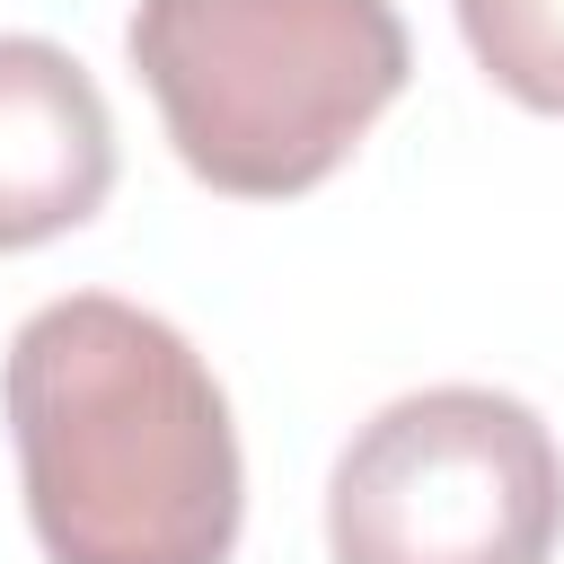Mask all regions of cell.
Masks as SVG:
<instances>
[{
	"instance_id": "4",
	"label": "cell",
	"mask_w": 564,
	"mask_h": 564,
	"mask_svg": "<svg viewBox=\"0 0 564 564\" xmlns=\"http://www.w3.org/2000/svg\"><path fill=\"white\" fill-rule=\"evenodd\" d=\"M106 194L115 115L97 79L44 35H0V256L79 229Z\"/></svg>"
},
{
	"instance_id": "2",
	"label": "cell",
	"mask_w": 564,
	"mask_h": 564,
	"mask_svg": "<svg viewBox=\"0 0 564 564\" xmlns=\"http://www.w3.org/2000/svg\"><path fill=\"white\" fill-rule=\"evenodd\" d=\"M123 53L176 159L238 203L326 185L414 70L397 0H141Z\"/></svg>"
},
{
	"instance_id": "3",
	"label": "cell",
	"mask_w": 564,
	"mask_h": 564,
	"mask_svg": "<svg viewBox=\"0 0 564 564\" xmlns=\"http://www.w3.org/2000/svg\"><path fill=\"white\" fill-rule=\"evenodd\" d=\"M555 538L564 449L502 388H414L326 476L335 564H546Z\"/></svg>"
},
{
	"instance_id": "1",
	"label": "cell",
	"mask_w": 564,
	"mask_h": 564,
	"mask_svg": "<svg viewBox=\"0 0 564 564\" xmlns=\"http://www.w3.org/2000/svg\"><path fill=\"white\" fill-rule=\"evenodd\" d=\"M26 520L53 564H229L247 467L203 352L115 300H44L0 370Z\"/></svg>"
},
{
	"instance_id": "5",
	"label": "cell",
	"mask_w": 564,
	"mask_h": 564,
	"mask_svg": "<svg viewBox=\"0 0 564 564\" xmlns=\"http://www.w3.org/2000/svg\"><path fill=\"white\" fill-rule=\"evenodd\" d=\"M458 35L502 97L564 115V0H458Z\"/></svg>"
}]
</instances>
